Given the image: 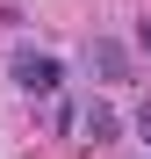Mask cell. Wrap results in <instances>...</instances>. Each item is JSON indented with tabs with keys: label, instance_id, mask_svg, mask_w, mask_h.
Returning <instances> with one entry per match:
<instances>
[{
	"label": "cell",
	"instance_id": "1",
	"mask_svg": "<svg viewBox=\"0 0 151 159\" xmlns=\"http://www.w3.org/2000/svg\"><path fill=\"white\" fill-rule=\"evenodd\" d=\"M15 87L36 94V101H50V94L65 87V65L50 58V51H29V43H22V51H15Z\"/></svg>",
	"mask_w": 151,
	"mask_h": 159
},
{
	"label": "cell",
	"instance_id": "2",
	"mask_svg": "<svg viewBox=\"0 0 151 159\" xmlns=\"http://www.w3.org/2000/svg\"><path fill=\"white\" fill-rule=\"evenodd\" d=\"M86 65H94L101 80H130V51L108 43V36H94V43H86Z\"/></svg>",
	"mask_w": 151,
	"mask_h": 159
},
{
	"label": "cell",
	"instance_id": "3",
	"mask_svg": "<svg viewBox=\"0 0 151 159\" xmlns=\"http://www.w3.org/2000/svg\"><path fill=\"white\" fill-rule=\"evenodd\" d=\"M115 130H122V116L108 109V101H86V109H79V138H86V145H108Z\"/></svg>",
	"mask_w": 151,
	"mask_h": 159
},
{
	"label": "cell",
	"instance_id": "4",
	"mask_svg": "<svg viewBox=\"0 0 151 159\" xmlns=\"http://www.w3.org/2000/svg\"><path fill=\"white\" fill-rule=\"evenodd\" d=\"M130 130H137V138L151 145V101H137V109H130Z\"/></svg>",
	"mask_w": 151,
	"mask_h": 159
},
{
	"label": "cell",
	"instance_id": "5",
	"mask_svg": "<svg viewBox=\"0 0 151 159\" xmlns=\"http://www.w3.org/2000/svg\"><path fill=\"white\" fill-rule=\"evenodd\" d=\"M137 43H144V51H151V15H144V22H137Z\"/></svg>",
	"mask_w": 151,
	"mask_h": 159
}]
</instances>
